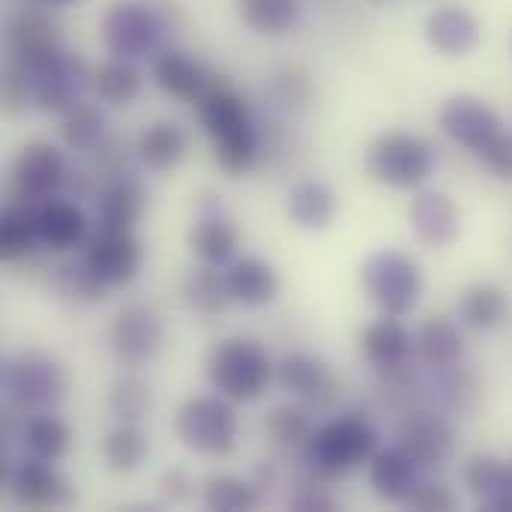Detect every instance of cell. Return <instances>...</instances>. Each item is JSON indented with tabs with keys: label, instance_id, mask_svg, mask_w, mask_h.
Returning <instances> with one entry per match:
<instances>
[{
	"label": "cell",
	"instance_id": "cell-31",
	"mask_svg": "<svg viewBox=\"0 0 512 512\" xmlns=\"http://www.w3.org/2000/svg\"><path fill=\"white\" fill-rule=\"evenodd\" d=\"M417 351H420V357L429 366L450 369L465 354V336H462V330H459V324L453 318L435 315V318H429L420 327V333H417Z\"/></svg>",
	"mask_w": 512,
	"mask_h": 512
},
{
	"label": "cell",
	"instance_id": "cell-12",
	"mask_svg": "<svg viewBox=\"0 0 512 512\" xmlns=\"http://www.w3.org/2000/svg\"><path fill=\"white\" fill-rule=\"evenodd\" d=\"M9 492L21 507L30 510H63L75 501L72 483L48 459H24L9 474Z\"/></svg>",
	"mask_w": 512,
	"mask_h": 512
},
{
	"label": "cell",
	"instance_id": "cell-22",
	"mask_svg": "<svg viewBox=\"0 0 512 512\" xmlns=\"http://www.w3.org/2000/svg\"><path fill=\"white\" fill-rule=\"evenodd\" d=\"M147 201H150V192L141 180L129 174L114 177L99 195V228L132 231L147 213Z\"/></svg>",
	"mask_w": 512,
	"mask_h": 512
},
{
	"label": "cell",
	"instance_id": "cell-2",
	"mask_svg": "<svg viewBox=\"0 0 512 512\" xmlns=\"http://www.w3.org/2000/svg\"><path fill=\"white\" fill-rule=\"evenodd\" d=\"M207 381L228 402H252L258 399L270 381L276 378V366L267 348L255 339H225L207 357Z\"/></svg>",
	"mask_w": 512,
	"mask_h": 512
},
{
	"label": "cell",
	"instance_id": "cell-10",
	"mask_svg": "<svg viewBox=\"0 0 512 512\" xmlns=\"http://www.w3.org/2000/svg\"><path fill=\"white\" fill-rule=\"evenodd\" d=\"M438 126H441V132H444L450 141L468 147L474 156H477L498 132H504L501 114H498L489 102H483L480 96H471V93L450 96V99L441 105V111H438Z\"/></svg>",
	"mask_w": 512,
	"mask_h": 512
},
{
	"label": "cell",
	"instance_id": "cell-1",
	"mask_svg": "<svg viewBox=\"0 0 512 512\" xmlns=\"http://www.w3.org/2000/svg\"><path fill=\"white\" fill-rule=\"evenodd\" d=\"M198 120L213 141V156L228 174H243L258 159V132L252 126L243 96L213 78V84L195 99Z\"/></svg>",
	"mask_w": 512,
	"mask_h": 512
},
{
	"label": "cell",
	"instance_id": "cell-17",
	"mask_svg": "<svg viewBox=\"0 0 512 512\" xmlns=\"http://www.w3.org/2000/svg\"><path fill=\"white\" fill-rule=\"evenodd\" d=\"M402 447L414 456L423 471H441L456 459V429L444 417L420 414L402 429Z\"/></svg>",
	"mask_w": 512,
	"mask_h": 512
},
{
	"label": "cell",
	"instance_id": "cell-45",
	"mask_svg": "<svg viewBox=\"0 0 512 512\" xmlns=\"http://www.w3.org/2000/svg\"><path fill=\"white\" fill-rule=\"evenodd\" d=\"M408 507L420 512H450L456 510V495L444 483H420L408 498Z\"/></svg>",
	"mask_w": 512,
	"mask_h": 512
},
{
	"label": "cell",
	"instance_id": "cell-34",
	"mask_svg": "<svg viewBox=\"0 0 512 512\" xmlns=\"http://www.w3.org/2000/svg\"><path fill=\"white\" fill-rule=\"evenodd\" d=\"M93 87L99 99H105L108 105H129L132 99H138L144 87V75L135 66V60L111 57L93 72Z\"/></svg>",
	"mask_w": 512,
	"mask_h": 512
},
{
	"label": "cell",
	"instance_id": "cell-16",
	"mask_svg": "<svg viewBox=\"0 0 512 512\" xmlns=\"http://www.w3.org/2000/svg\"><path fill=\"white\" fill-rule=\"evenodd\" d=\"M276 381L288 393L306 399L318 411H330L336 405V399H339V381L333 378L327 363H321L312 354H288V357H282L279 366H276Z\"/></svg>",
	"mask_w": 512,
	"mask_h": 512
},
{
	"label": "cell",
	"instance_id": "cell-23",
	"mask_svg": "<svg viewBox=\"0 0 512 512\" xmlns=\"http://www.w3.org/2000/svg\"><path fill=\"white\" fill-rule=\"evenodd\" d=\"M414 345H417L414 336L399 324V318H387V315L369 324L360 336L363 357L381 372H399L402 366H408Z\"/></svg>",
	"mask_w": 512,
	"mask_h": 512
},
{
	"label": "cell",
	"instance_id": "cell-21",
	"mask_svg": "<svg viewBox=\"0 0 512 512\" xmlns=\"http://www.w3.org/2000/svg\"><path fill=\"white\" fill-rule=\"evenodd\" d=\"M153 78L156 84L174 96V99H186V102H195L210 84H213V72L192 54L180 51V48H168L156 57L153 63Z\"/></svg>",
	"mask_w": 512,
	"mask_h": 512
},
{
	"label": "cell",
	"instance_id": "cell-47",
	"mask_svg": "<svg viewBox=\"0 0 512 512\" xmlns=\"http://www.w3.org/2000/svg\"><path fill=\"white\" fill-rule=\"evenodd\" d=\"M291 510L297 512H333L336 510V501L318 489H303L291 498Z\"/></svg>",
	"mask_w": 512,
	"mask_h": 512
},
{
	"label": "cell",
	"instance_id": "cell-32",
	"mask_svg": "<svg viewBox=\"0 0 512 512\" xmlns=\"http://www.w3.org/2000/svg\"><path fill=\"white\" fill-rule=\"evenodd\" d=\"M240 21L258 36H282L300 21V0H234Z\"/></svg>",
	"mask_w": 512,
	"mask_h": 512
},
{
	"label": "cell",
	"instance_id": "cell-36",
	"mask_svg": "<svg viewBox=\"0 0 512 512\" xmlns=\"http://www.w3.org/2000/svg\"><path fill=\"white\" fill-rule=\"evenodd\" d=\"M60 135L69 150H96L105 138V114L93 102H75L69 111H63Z\"/></svg>",
	"mask_w": 512,
	"mask_h": 512
},
{
	"label": "cell",
	"instance_id": "cell-48",
	"mask_svg": "<svg viewBox=\"0 0 512 512\" xmlns=\"http://www.w3.org/2000/svg\"><path fill=\"white\" fill-rule=\"evenodd\" d=\"M486 507L492 512H512V459H504V471H501L498 489L492 492Z\"/></svg>",
	"mask_w": 512,
	"mask_h": 512
},
{
	"label": "cell",
	"instance_id": "cell-5",
	"mask_svg": "<svg viewBox=\"0 0 512 512\" xmlns=\"http://www.w3.org/2000/svg\"><path fill=\"white\" fill-rule=\"evenodd\" d=\"M360 279H363L369 300L387 318H405L423 294V273L417 261L393 249H384L366 258Z\"/></svg>",
	"mask_w": 512,
	"mask_h": 512
},
{
	"label": "cell",
	"instance_id": "cell-41",
	"mask_svg": "<svg viewBox=\"0 0 512 512\" xmlns=\"http://www.w3.org/2000/svg\"><path fill=\"white\" fill-rule=\"evenodd\" d=\"M204 504L216 512H246L258 507V489L237 477H213L204 486Z\"/></svg>",
	"mask_w": 512,
	"mask_h": 512
},
{
	"label": "cell",
	"instance_id": "cell-40",
	"mask_svg": "<svg viewBox=\"0 0 512 512\" xmlns=\"http://www.w3.org/2000/svg\"><path fill=\"white\" fill-rule=\"evenodd\" d=\"M267 432L282 447H306L315 435L312 414L303 405H279L267 417Z\"/></svg>",
	"mask_w": 512,
	"mask_h": 512
},
{
	"label": "cell",
	"instance_id": "cell-9",
	"mask_svg": "<svg viewBox=\"0 0 512 512\" xmlns=\"http://www.w3.org/2000/svg\"><path fill=\"white\" fill-rule=\"evenodd\" d=\"M27 72L33 84V105L51 114H63L75 102H81L84 90L93 81L87 63L72 51H60L39 66H27Z\"/></svg>",
	"mask_w": 512,
	"mask_h": 512
},
{
	"label": "cell",
	"instance_id": "cell-20",
	"mask_svg": "<svg viewBox=\"0 0 512 512\" xmlns=\"http://www.w3.org/2000/svg\"><path fill=\"white\" fill-rule=\"evenodd\" d=\"M420 465L414 462V456L399 444V447H387L378 450L369 459V480L378 498L390 501V504H408V498L417 492L420 480Z\"/></svg>",
	"mask_w": 512,
	"mask_h": 512
},
{
	"label": "cell",
	"instance_id": "cell-39",
	"mask_svg": "<svg viewBox=\"0 0 512 512\" xmlns=\"http://www.w3.org/2000/svg\"><path fill=\"white\" fill-rule=\"evenodd\" d=\"M51 285L63 294V297H72L75 303H96L105 297V282L90 270L87 261H69V264H60L51 276Z\"/></svg>",
	"mask_w": 512,
	"mask_h": 512
},
{
	"label": "cell",
	"instance_id": "cell-7",
	"mask_svg": "<svg viewBox=\"0 0 512 512\" xmlns=\"http://www.w3.org/2000/svg\"><path fill=\"white\" fill-rule=\"evenodd\" d=\"M177 438L207 456H225L237 447V414L225 396H195L177 414Z\"/></svg>",
	"mask_w": 512,
	"mask_h": 512
},
{
	"label": "cell",
	"instance_id": "cell-30",
	"mask_svg": "<svg viewBox=\"0 0 512 512\" xmlns=\"http://www.w3.org/2000/svg\"><path fill=\"white\" fill-rule=\"evenodd\" d=\"M39 243V207L15 201L0 216V258L21 261Z\"/></svg>",
	"mask_w": 512,
	"mask_h": 512
},
{
	"label": "cell",
	"instance_id": "cell-43",
	"mask_svg": "<svg viewBox=\"0 0 512 512\" xmlns=\"http://www.w3.org/2000/svg\"><path fill=\"white\" fill-rule=\"evenodd\" d=\"M441 387H444L441 396H444V402H447L453 411H471L474 402H477V396H480V384H477L474 372L456 369V366H453L450 375L441 378Z\"/></svg>",
	"mask_w": 512,
	"mask_h": 512
},
{
	"label": "cell",
	"instance_id": "cell-26",
	"mask_svg": "<svg viewBox=\"0 0 512 512\" xmlns=\"http://www.w3.org/2000/svg\"><path fill=\"white\" fill-rule=\"evenodd\" d=\"M87 237V216L72 201H45L39 207V243L48 252L75 249Z\"/></svg>",
	"mask_w": 512,
	"mask_h": 512
},
{
	"label": "cell",
	"instance_id": "cell-11",
	"mask_svg": "<svg viewBox=\"0 0 512 512\" xmlns=\"http://www.w3.org/2000/svg\"><path fill=\"white\" fill-rule=\"evenodd\" d=\"M66 180V162L45 141L27 144L12 162V192L24 204H45Z\"/></svg>",
	"mask_w": 512,
	"mask_h": 512
},
{
	"label": "cell",
	"instance_id": "cell-44",
	"mask_svg": "<svg viewBox=\"0 0 512 512\" xmlns=\"http://www.w3.org/2000/svg\"><path fill=\"white\" fill-rule=\"evenodd\" d=\"M477 159L498 177L512 183V132H498L480 153Z\"/></svg>",
	"mask_w": 512,
	"mask_h": 512
},
{
	"label": "cell",
	"instance_id": "cell-38",
	"mask_svg": "<svg viewBox=\"0 0 512 512\" xmlns=\"http://www.w3.org/2000/svg\"><path fill=\"white\" fill-rule=\"evenodd\" d=\"M153 408V393L141 378H120L111 384L108 390V411L120 420V423H138L150 414Z\"/></svg>",
	"mask_w": 512,
	"mask_h": 512
},
{
	"label": "cell",
	"instance_id": "cell-27",
	"mask_svg": "<svg viewBox=\"0 0 512 512\" xmlns=\"http://www.w3.org/2000/svg\"><path fill=\"white\" fill-rule=\"evenodd\" d=\"M510 318V294L495 282H477L459 297V321L477 333L498 330Z\"/></svg>",
	"mask_w": 512,
	"mask_h": 512
},
{
	"label": "cell",
	"instance_id": "cell-28",
	"mask_svg": "<svg viewBox=\"0 0 512 512\" xmlns=\"http://www.w3.org/2000/svg\"><path fill=\"white\" fill-rule=\"evenodd\" d=\"M240 243L237 228L222 213H201V219L189 231V249L213 267H222L234 258Z\"/></svg>",
	"mask_w": 512,
	"mask_h": 512
},
{
	"label": "cell",
	"instance_id": "cell-4",
	"mask_svg": "<svg viewBox=\"0 0 512 512\" xmlns=\"http://www.w3.org/2000/svg\"><path fill=\"white\" fill-rule=\"evenodd\" d=\"M3 393L21 414H51L66 399V369L42 351H21L3 363Z\"/></svg>",
	"mask_w": 512,
	"mask_h": 512
},
{
	"label": "cell",
	"instance_id": "cell-25",
	"mask_svg": "<svg viewBox=\"0 0 512 512\" xmlns=\"http://www.w3.org/2000/svg\"><path fill=\"white\" fill-rule=\"evenodd\" d=\"M339 198L321 180H303L288 192V216L297 228L306 231H327L336 219Z\"/></svg>",
	"mask_w": 512,
	"mask_h": 512
},
{
	"label": "cell",
	"instance_id": "cell-37",
	"mask_svg": "<svg viewBox=\"0 0 512 512\" xmlns=\"http://www.w3.org/2000/svg\"><path fill=\"white\" fill-rule=\"evenodd\" d=\"M147 450H150L147 435L135 423L117 426L102 441V459L114 474H129V471L141 468V462L147 459Z\"/></svg>",
	"mask_w": 512,
	"mask_h": 512
},
{
	"label": "cell",
	"instance_id": "cell-42",
	"mask_svg": "<svg viewBox=\"0 0 512 512\" xmlns=\"http://www.w3.org/2000/svg\"><path fill=\"white\" fill-rule=\"evenodd\" d=\"M501 471H504V459L492 456V453H477L468 465H465V486L468 492L486 504L492 498V492L498 489V480H501Z\"/></svg>",
	"mask_w": 512,
	"mask_h": 512
},
{
	"label": "cell",
	"instance_id": "cell-18",
	"mask_svg": "<svg viewBox=\"0 0 512 512\" xmlns=\"http://www.w3.org/2000/svg\"><path fill=\"white\" fill-rule=\"evenodd\" d=\"M483 39L480 18L465 6H438L426 18V42L444 57H468Z\"/></svg>",
	"mask_w": 512,
	"mask_h": 512
},
{
	"label": "cell",
	"instance_id": "cell-3",
	"mask_svg": "<svg viewBox=\"0 0 512 512\" xmlns=\"http://www.w3.org/2000/svg\"><path fill=\"white\" fill-rule=\"evenodd\" d=\"M378 453V432L363 414H342L321 429L306 444V462L321 477H342Z\"/></svg>",
	"mask_w": 512,
	"mask_h": 512
},
{
	"label": "cell",
	"instance_id": "cell-24",
	"mask_svg": "<svg viewBox=\"0 0 512 512\" xmlns=\"http://www.w3.org/2000/svg\"><path fill=\"white\" fill-rule=\"evenodd\" d=\"M189 150V138L186 132L171 123V120H156L150 123L141 135H138V144H135V156L138 162L153 171V174H165L171 168L180 165V159L186 156Z\"/></svg>",
	"mask_w": 512,
	"mask_h": 512
},
{
	"label": "cell",
	"instance_id": "cell-15",
	"mask_svg": "<svg viewBox=\"0 0 512 512\" xmlns=\"http://www.w3.org/2000/svg\"><path fill=\"white\" fill-rule=\"evenodd\" d=\"M162 321L147 306H126L111 324V351L126 366L147 363L162 348Z\"/></svg>",
	"mask_w": 512,
	"mask_h": 512
},
{
	"label": "cell",
	"instance_id": "cell-8",
	"mask_svg": "<svg viewBox=\"0 0 512 512\" xmlns=\"http://www.w3.org/2000/svg\"><path fill=\"white\" fill-rule=\"evenodd\" d=\"M165 33V21L156 9L138 0L114 3L102 18V42L114 57L138 60L156 51Z\"/></svg>",
	"mask_w": 512,
	"mask_h": 512
},
{
	"label": "cell",
	"instance_id": "cell-46",
	"mask_svg": "<svg viewBox=\"0 0 512 512\" xmlns=\"http://www.w3.org/2000/svg\"><path fill=\"white\" fill-rule=\"evenodd\" d=\"M189 486H192V480H189V474H186V471H180V468L165 471V474H162V480H159V489H162V495H165L171 504L186 501V498H189Z\"/></svg>",
	"mask_w": 512,
	"mask_h": 512
},
{
	"label": "cell",
	"instance_id": "cell-14",
	"mask_svg": "<svg viewBox=\"0 0 512 512\" xmlns=\"http://www.w3.org/2000/svg\"><path fill=\"white\" fill-rule=\"evenodd\" d=\"M6 48H9V60L21 66H39L63 51L60 27L45 12L24 9L12 15L6 27Z\"/></svg>",
	"mask_w": 512,
	"mask_h": 512
},
{
	"label": "cell",
	"instance_id": "cell-13",
	"mask_svg": "<svg viewBox=\"0 0 512 512\" xmlns=\"http://www.w3.org/2000/svg\"><path fill=\"white\" fill-rule=\"evenodd\" d=\"M84 261L108 288L126 285L141 270V246L132 237V231L99 228L96 237L90 240L87 252H84Z\"/></svg>",
	"mask_w": 512,
	"mask_h": 512
},
{
	"label": "cell",
	"instance_id": "cell-29",
	"mask_svg": "<svg viewBox=\"0 0 512 512\" xmlns=\"http://www.w3.org/2000/svg\"><path fill=\"white\" fill-rule=\"evenodd\" d=\"M228 288L237 303L258 309L279 294V276L264 258H243L228 270Z\"/></svg>",
	"mask_w": 512,
	"mask_h": 512
},
{
	"label": "cell",
	"instance_id": "cell-6",
	"mask_svg": "<svg viewBox=\"0 0 512 512\" xmlns=\"http://www.w3.org/2000/svg\"><path fill=\"white\" fill-rule=\"evenodd\" d=\"M435 150L411 132H384L366 150V168L378 183L414 189L435 174Z\"/></svg>",
	"mask_w": 512,
	"mask_h": 512
},
{
	"label": "cell",
	"instance_id": "cell-49",
	"mask_svg": "<svg viewBox=\"0 0 512 512\" xmlns=\"http://www.w3.org/2000/svg\"><path fill=\"white\" fill-rule=\"evenodd\" d=\"M45 6H54V9H63V6H72L75 0H42Z\"/></svg>",
	"mask_w": 512,
	"mask_h": 512
},
{
	"label": "cell",
	"instance_id": "cell-33",
	"mask_svg": "<svg viewBox=\"0 0 512 512\" xmlns=\"http://www.w3.org/2000/svg\"><path fill=\"white\" fill-rule=\"evenodd\" d=\"M183 297L189 303V309H195L198 315H219L234 297L228 288V276L219 273V267L204 264L189 270V276L183 279Z\"/></svg>",
	"mask_w": 512,
	"mask_h": 512
},
{
	"label": "cell",
	"instance_id": "cell-35",
	"mask_svg": "<svg viewBox=\"0 0 512 512\" xmlns=\"http://www.w3.org/2000/svg\"><path fill=\"white\" fill-rule=\"evenodd\" d=\"M21 438L27 444V450L39 459H48V462H60L69 447H72V432L69 426L54 417V414H33L24 429H21Z\"/></svg>",
	"mask_w": 512,
	"mask_h": 512
},
{
	"label": "cell",
	"instance_id": "cell-19",
	"mask_svg": "<svg viewBox=\"0 0 512 512\" xmlns=\"http://www.w3.org/2000/svg\"><path fill=\"white\" fill-rule=\"evenodd\" d=\"M414 234L435 249H444L462 234V213L456 201L444 192H420L408 210Z\"/></svg>",
	"mask_w": 512,
	"mask_h": 512
}]
</instances>
